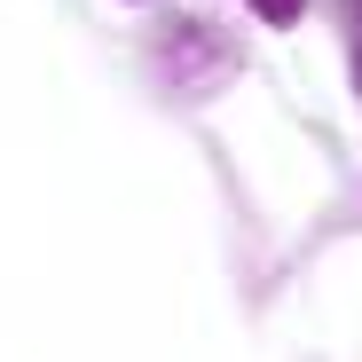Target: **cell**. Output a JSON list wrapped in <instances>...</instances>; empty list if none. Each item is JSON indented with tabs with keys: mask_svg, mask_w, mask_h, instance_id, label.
<instances>
[{
	"mask_svg": "<svg viewBox=\"0 0 362 362\" xmlns=\"http://www.w3.org/2000/svg\"><path fill=\"white\" fill-rule=\"evenodd\" d=\"M252 8H260V16H268V24H291V16H299V8H308V0H252Z\"/></svg>",
	"mask_w": 362,
	"mask_h": 362,
	"instance_id": "obj_1",
	"label": "cell"
},
{
	"mask_svg": "<svg viewBox=\"0 0 362 362\" xmlns=\"http://www.w3.org/2000/svg\"><path fill=\"white\" fill-rule=\"evenodd\" d=\"M354 87H362V55H354Z\"/></svg>",
	"mask_w": 362,
	"mask_h": 362,
	"instance_id": "obj_2",
	"label": "cell"
},
{
	"mask_svg": "<svg viewBox=\"0 0 362 362\" xmlns=\"http://www.w3.org/2000/svg\"><path fill=\"white\" fill-rule=\"evenodd\" d=\"M354 8H362V0H354Z\"/></svg>",
	"mask_w": 362,
	"mask_h": 362,
	"instance_id": "obj_3",
	"label": "cell"
}]
</instances>
